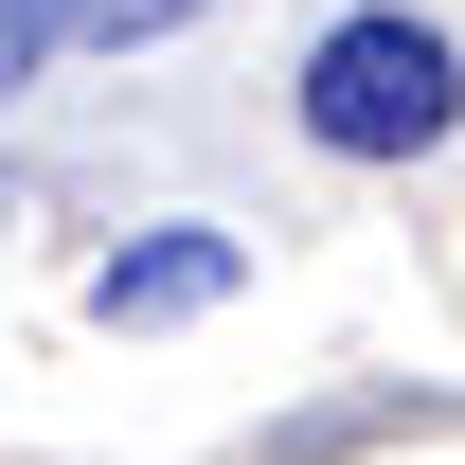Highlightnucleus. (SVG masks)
I'll return each mask as SVG.
<instances>
[{"label": "nucleus", "instance_id": "f257e3e1", "mask_svg": "<svg viewBox=\"0 0 465 465\" xmlns=\"http://www.w3.org/2000/svg\"><path fill=\"white\" fill-rule=\"evenodd\" d=\"M304 143L322 162H430L465 125V36L448 18H411V0H358V18H322L304 36Z\"/></svg>", "mask_w": 465, "mask_h": 465}, {"label": "nucleus", "instance_id": "f03ea898", "mask_svg": "<svg viewBox=\"0 0 465 465\" xmlns=\"http://www.w3.org/2000/svg\"><path fill=\"white\" fill-rule=\"evenodd\" d=\"M251 287V232H215V215H162V232H125L108 269H90V322H215V304Z\"/></svg>", "mask_w": 465, "mask_h": 465}, {"label": "nucleus", "instance_id": "7ed1b4c3", "mask_svg": "<svg viewBox=\"0 0 465 465\" xmlns=\"http://www.w3.org/2000/svg\"><path fill=\"white\" fill-rule=\"evenodd\" d=\"M197 0H54V54H125V36H179Z\"/></svg>", "mask_w": 465, "mask_h": 465}, {"label": "nucleus", "instance_id": "20e7f679", "mask_svg": "<svg viewBox=\"0 0 465 465\" xmlns=\"http://www.w3.org/2000/svg\"><path fill=\"white\" fill-rule=\"evenodd\" d=\"M36 54H54V0H0V90H18Z\"/></svg>", "mask_w": 465, "mask_h": 465}]
</instances>
